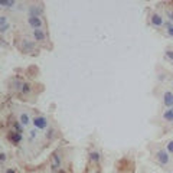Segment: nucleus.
Wrapping results in <instances>:
<instances>
[{"label": "nucleus", "instance_id": "nucleus-1", "mask_svg": "<svg viewBox=\"0 0 173 173\" xmlns=\"http://www.w3.org/2000/svg\"><path fill=\"white\" fill-rule=\"evenodd\" d=\"M17 46L23 54H29V55H33V54H38L39 46L38 43L33 42L32 39L29 38H20L17 41Z\"/></svg>", "mask_w": 173, "mask_h": 173}, {"label": "nucleus", "instance_id": "nucleus-2", "mask_svg": "<svg viewBox=\"0 0 173 173\" xmlns=\"http://www.w3.org/2000/svg\"><path fill=\"white\" fill-rule=\"evenodd\" d=\"M32 126L33 128L39 131H46L49 127H51V123H49V118L43 114H36L32 117Z\"/></svg>", "mask_w": 173, "mask_h": 173}, {"label": "nucleus", "instance_id": "nucleus-3", "mask_svg": "<svg viewBox=\"0 0 173 173\" xmlns=\"http://www.w3.org/2000/svg\"><path fill=\"white\" fill-rule=\"evenodd\" d=\"M154 160L159 166H169L170 165V154L166 149H157L154 152Z\"/></svg>", "mask_w": 173, "mask_h": 173}, {"label": "nucleus", "instance_id": "nucleus-4", "mask_svg": "<svg viewBox=\"0 0 173 173\" xmlns=\"http://www.w3.org/2000/svg\"><path fill=\"white\" fill-rule=\"evenodd\" d=\"M149 23L154 28V29H165V23L166 19L162 16L160 13L157 12H152L149 15Z\"/></svg>", "mask_w": 173, "mask_h": 173}, {"label": "nucleus", "instance_id": "nucleus-5", "mask_svg": "<svg viewBox=\"0 0 173 173\" xmlns=\"http://www.w3.org/2000/svg\"><path fill=\"white\" fill-rule=\"evenodd\" d=\"M62 165H63L62 154H61V152H55L52 154V159H51V172L58 173L59 170L62 169Z\"/></svg>", "mask_w": 173, "mask_h": 173}, {"label": "nucleus", "instance_id": "nucleus-6", "mask_svg": "<svg viewBox=\"0 0 173 173\" xmlns=\"http://www.w3.org/2000/svg\"><path fill=\"white\" fill-rule=\"evenodd\" d=\"M26 16L28 17H42L43 16V6L42 4H29L26 9Z\"/></svg>", "mask_w": 173, "mask_h": 173}, {"label": "nucleus", "instance_id": "nucleus-7", "mask_svg": "<svg viewBox=\"0 0 173 173\" xmlns=\"http://www.w3.org/2000/svg\"><path fill=\"white\" fill-rule=\"evenodd\" d=\"M25 84V80H22L20 76H13L9 80V89L12 91V93H20L22 87Z\"/></svg>", "mask_w": 173, "mask_h": 173}, {"label": "nucleus", "instance_id": "nucleus-8", "mask_svg": "<svg viewBox=\"0 0 173 173\" xmlns=\"http://www.w3.org/2000/svg\"><path fill=\"white\" fill-rule=\"evenodd\" d=\"M6 139H7V141L10 144H13V146H19V144L23 141V134H20V133H17V131H13V130H9L7 134H6Z\"/></svg>", "mask_w": 173, "mask_h": 173}, {"label": "nucleus", "instance_id": "nucleus-9", "mask_svg": "<svg viewBox=\"0 0 173 173\" xmlns=\"http://www.w3.org/2000/svg\"><path fill=\"white\" fill-rule=\"evenodd\" d=\"M26 25L30 28V30L42 29L45 26V20L42 17H26Z\"/></svg>", "mask_w": 173, "mask_h": 173}, {"label": "nucleus", "instance_id": "nucleus-10", "mask_svg": "<svg viewBox=\"0 0 173 173\" xmlns=\"http://www.w3.org/2000/svg\"><path fill=\"white\" fill-rule=\"evenodd\" d=\"M32 117H33V115H30V113L26 110L19 111V114H17V120H19V123H20L25 128L32 124Z\"/></svg>", "mask_w": 173, "mask_h": 173}, {"label": "nucleus", "instance_id": "nucleus-11", "mask_svg": "<svg viewBox=\"0 0 173 173\" xmlns=\"http://www.w3.org/2000/svg\"><path fill=\"white\" fill-rule=\"evenodd\" d=\"M30 39L36 43H45L46 42V33H45L43 29L30 30Z\"/></svg>", "mask_w": 173, "mask_h": 173}, {"label": "nucleus", "instance_id": "nucleus-12", "mask_svg": "<svg viewBox=\"0 0 173 173\" xmlns=\"http://www.w3.org/2000/svg\"><path fill=\"white\" fill-rule=\"evenodd\" d=\"M12 29V23L9 22L7 15H0V35L2 38H4V35Z\"/></svg>", "mask_w": 173, "mask_h": 173}, {"label": "nucleus", "instance_id": "nucleus-13", "mask_svg": "<svg viewBox=\"0 0 173 173\" xmlns=\"http://www.w3.org/2000/svg\"><path fill=\"white\" fill-rule=\"evenodd\" d=\"M162 102H163L165 108H173V91L165 89L162 94Z\"/></svg>", "mask_w": 173, "mask_h": 173}, {"label": "nucleus", "instance_id": "nucleus-14", "mask_svg": "<svg viewBox=\"0 0 173 173\" xmlns=\"http://www.w3.org/2000/svg\"><path fill=\"white\" fill-rule=\"evenodd\" d=\"M7 126H9V130H13V131H17V133H20V134H23L25 133V127L22 126L20 123H19V120H15V118H9L7 121Z\"/></svg>", "mask_w": 173, "mask_h": 173}, {"label": "nucleus", "instance_id": "nucleus-15", "mask_svg": "<svg viewBox=\"0 0 173 173\" xmlns=\"http://www.w3.org/2000/svg\"><path fill=\"white\" fill-rule=\"evenodd\" d=\"M102 159V154L100 150H95V149H93V150H89L88 152V160L93 163V165L98 166L100 165V162H101Z\"/></svg>", "mask_w": 173, "mask_h": 173}, {"label": "nucleus", "instance_id": "nucleus-16", "mask_svg": "<svg viewBox=\"0 0 173 173\" xmlns=\"http://www.w3.org/2000/svg\"><path fill=\"white\" fill-rule=\"evenodd\" d=\"M0 7L6 10H13L17 7V2L15 0H0Z\"/></svg>", "mask_w": 173, "mask_h": 173}, {"label": "nucleus", "instance_id": "nucleus-17", "mask_svg": "<svg viewBox=\"0 0 173 173\" xmlns=\"http://www.w3.org/2000/svg\"><path fill=\"white\" fill-rule=\"evenodd\" d=\"M56 136H58V131H56L55 127H49L45 131V139H46V141H54L56 139Z\"/></svg>", "mask_w": 173, "mask_h": 173}, {"label": "nucleus", "instance_id": "nucleus-18", "mask_svg": "<svg viewBox=\"0 0 173 173\" xmlns=\"http://www.w3.org/2000/svg\"><path fill=\"white\" fill-rule=\"evenodd\" d=\"M32 91H33V87H32V84H30L29 81H25V84H23V87H22L20 89V95H23V97H28V95H30L32 94Z\"/></svg>", "mask_w": 173, "mask_h": 173}, {"label": "nucleus", "instance_id": "nucleus-19", "mask_svg": "<svg viewBox=\"0 0 173 173\" xmlns=\"http://www.w3.org/2000/svg\"><path fill=\"white\" fill-rule=\"evenodd\" d=\"M38 139H39V130H36V128H32V130L28 131V141H29L30 144H33Z\"/></svg>", "mask_w": 173, "mask_h": 173}, {"label": "nucleus", "instance_id": "nucleus-20", "mask_svg": "<svg viewBox=\"0 0 173 173\" xmlns=\"http://www.w3.org/2000/svg\"><path fill=\"white\" fill-rule=\"evenodd\" d=\"M162 118L166 123H173V108H166L163 111V114H162Z\"/></svg>", "mask_w": 173, "mask_h": 173}, {"label": "nucleus", "instance_id": "nucleus-21", "mask_svg": "<svg viewBox=\"0 0 173 173\" xmlns=\"http://www.w3.org/2000/svg\"><path fill=\"white\" fill-rule=\"evenodd\" d=\"M165 30H166V36H167V38H173V23H170V22L166 20Z\"/></svg>", "mask_w": 173, "mask_h": 173}, {"label": "nucleus", "instance_id": "nucleus-22", "mask_svg": "<svg viewBox=\"0 0 173 173\" xmlns=\"http://www.w3.org/2000/svg\"><path fill=\"white\" fill-rule=\"evenodd\" d=\"M6 162H7V154H6V152L4 150H2L0 152V167H6Z\"/></svg>", "mask_w": 173, "mask_h": 173}, {"label": "nucleus", "instance_id": "nucleus-23", "mask_svg": "<svg viewBox=\"0 0 173 173\" xmlns=\"http://www.w3.org/2000/svg\"><path fill=\"white\" fill-rule=\"evenodd\" d=\"M165 16H166V20L173 23V9H166Z\"/></svg>", "mask_w": 173, "mask_h": 173}, {"label": "nucleus", "instance_id": "nucleus-24", "mask_svg": "<svg viewBox=\"0 0 173 173\" xmlns=\"http://www.w3.org/2000/svg\"><path fill=\"white\" fill-rule=\"evenodd\" d=\"M165 58L167 59L169 62L173 63V49H169V48L166 49V51H165Z\"/></svg>", "mask_w": 173, "mask_h": 173}, {"label": "nucleus", "instance_id": "nucleus-25", "mask_svg": "<svg viewBox=\"0 0 173 173\" xmlns=\"http://www.w3.org/2000/svg\"><path fill=\"white\" fill-rule=\"evenodd\" d=\"M166 150H167V153H169L170 156H172L173 154V139L172 140H169V141H167V143H166Z\"/></svg>", "mask_w": 173, "mask_h": 173}, {"label": "nucleus", "instance_id": "nucleus-26", "mask_svg": "<svg viewBox=\"0 0 173 173\" xmlns=\"http://www.w3.org/2000/svg\"><path fill=\"white\" fill-rule=\"evenodd\" d=\"M2 173H17V170H16V167H12V166H9V167H4Z\"/></svg>", "mask_w": 173, "mask_h": 173}, {"label": "nucleus", "instance_id": "nucleus-27", "mask_svg": "<svg viewBox=\"0 0 173 173\" xmlns=\"http://www.w3.org/2000/svg\"><path fill=\"white\" fill-rule=\"evenodd\" d=\"M58 173H67V172H65V169H63V167H62V169L59 170V172H58Z\"/></svg>", "mask_w": 173, "mask_h": 173}, {"label": "nucleus", "instance_id": "nucleus-28", "mask_svg": "<svg viewBox=\"0 0 173 173\" xmlns=\"http://www.w3.org/2000/svg\"><path fill=\"white\" fill-rule=\"evenodd\" d=\"M94 173H101V170H95V172H94Z\"/></svg>", "mask_w": 173, "mask_h": 173}, {"label": "nucleus", "instance_id": "nucleus-29", "mask_svg": "<svg viewBox=\"0 0 173 173\" xmlns=\"http://www.w3.org/2000/svg\"><path fill=\"white\" fill-rule=\"evenodd\" d=\"M170 85H172V87H173V78H172V81H170Z\"/></svg>", "mask_w": 173, "mask_h": 173}, {"label": "nucleus", "instance_id": "nucleus-30", "mask_svg": "<svg viewBox=\"0 0 173 173\" xmlns=\"http://www.w3.org/2000/svg\"><path fill=\"white\" fill-rule=\"evenodd\" d=\"M170 173H173V172H170Z\"/></svg>", "mask_w": 173, "mask_h": 173}]
</instances>
